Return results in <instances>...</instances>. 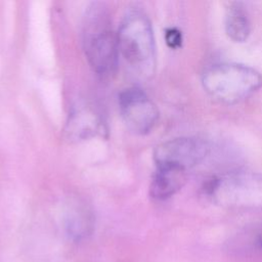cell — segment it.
I'll list each match as a JSON object with an SVG mask.
<instances>
[{"instance_id":"obj_1","label":"cell","mask_w":262,"mask_h":262,"mask_svg":"<svg viewBox=\"0 0 262 262\" xmlns=\"http://www.w3.org/2000/svg\"><path fill=\"white\" fill-rule=\"evenodd\" d=\"M82 35L85 55L92 70L104 78L113 75L118 66L119 47L104 3L93 2L87 7Z\"/></svg>"},{"instance_id":"obj_2","label":"cell","mask_w":262,"mask_h":262,"mask_svg":"<svg viewBox=\"0 0 262 262\" xmlns=\"http://www.w3.org/2000/svg\"><path fill=\"white\" fill-rule=\"evenodd\" d=\"M119 53L140 77H150L156 68V43L151 24L141 11H131L117 33Z\"/></svg>"},{"instance_id":"obj_3","label":"cell","mask_w":262,"mask_h":262,"mask_svg":"<svg viewBox=\"0 0 262 262\" xmlns=\"http://www.w3.org/2000/svg\"><path fill=\"white\" fill-rule=\"evenodd\" d=\"M202 83L212 97L234 103L262 87V75L248 66L221 62L212 64L204 71Z\"/></svg>"},{"instance_id":"obj_4","label":"cell","mask_w":262,"mask_h":262,"mask_svg":"<svg viewBox=\"0 0 262 262\" xmlns=\"http://www.w3.org/2000/svg\"><path fill=\"white\" fill-rule=\"evenodd\" d=\"M208 190L216 202L233 207L262 205V175L237 173L213 180Z\"/></svg>"},{"instance_id":"obj_5","label":"cell","mask_w":262,"mask_h":262,"mask_svg":"<svg viewBox=\"0 0 262 262\" xmlns=\"http://www.w3.org/2000/svg\"><path fill=\"white\" fill-rule=\"evenodd\" d=\"M119 107L127 128L134 134L148 133L159 119L157 105L142 89L135 86L120 93Z\"/></svg>"},{"instance_id":"obj_6","label":"cell","mask_w":262,"mask_h":262,"mask_svg":"<svg viewBox=\"0 0 262 262\" xmlns=\"http://www.w3.org/2000/svg\"><path fill=\"white\" fill-rule=\"evenodd\" d=\"M208 154V145L199 138L178 137L159 144L154 151L156 166H171L188 171Z\"/></svg>"},{"instance_id":"obj_7","label":"cell","mask_w":262,"mask_h":262,"mask_svg":"<svg viewBox=\"0 0 262 262\" xmlns=\"http://www.w3.org/2000/svg\"><path fill=\"white\" fill-rule=\"evenodd\" d=\"M187 171L171 166H157L152 176L149 193L151 198L163 201L175 194L185 183Z\"/></svg>"},{"instance_id":"obj_8","label":"cell","mask_w":262,"mask_h":262,"mask_svg":"<svg viewBox=\"0 0 262 262\" xmlns=\"http://www.w3.org/2000/svg\"><path fill=\"white\" fill-rule=\"evenodd\" d=\"M94 216L92 211L84 204L70 206L64 216V228L73 241L87 238L93 231Z\"/></svg>"},{"instance_id":"obj_9","label":"cell","mask_w":262,"mask_h":262,"mask_svg":"<svg viewBox=\"0 0 262 262\" xmlns=\"http://www.w3.org/2000/svg\"><path fill=\"white\" fill-rule=\"evenodd\" d=\"M100 124L95 111L89 107H81L72 113L66 132L69 139L83 140L94 135L99 130Z\"/></svg>"},{"instance_id":"obj_10","label":"cell","mask_w":262,"mask_h":262,"mask_svg":"<svg viewBox=\"0 0 262 262\" xmlns=\"http://www.w3.org/2000/svg\"><path fill=\"white\" fill-rule=\"evenodd\" d=\"M225 31L234 42H245L251 32V23L241 2H229L225 11Z\"/></svg>"},{"instance_id":"obj_11","label":"cell","mask_w":262,"mask_h":262,"mask_svg":"<svg viewBox=\"0 0 262 262\" xmlns=\"http://www.w3.org/2000/svg\"><path fill=\"white\" fill-rule=\"evenodd\" d=\"M165 40L169 47L178 48L179 46H181L182 42L181 32L176 28H170L165 33Z\"/></svg>"},{"instance_id":"obj_12","label":"cell","mask_w":262,"mask_h":262,"mask_svg":"<svg viewBox=\"0 0 262 262\" xmlns=\"http://www.w3.org/2000/svg\"><path fill=\"white\" fill-rule=\"evenodd\" d=\"M258 239H259V244H260V246H261V248H262V230L260 231V233H259V237H258Z\"/></svg>"}]
</instances>
